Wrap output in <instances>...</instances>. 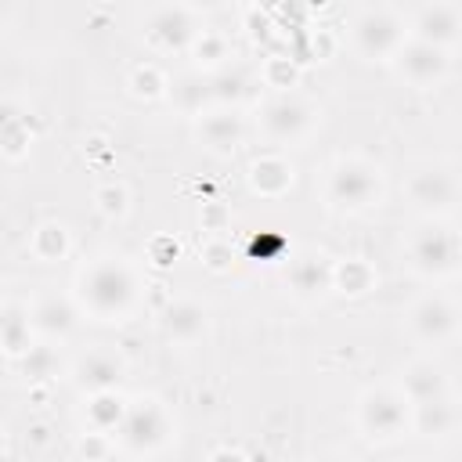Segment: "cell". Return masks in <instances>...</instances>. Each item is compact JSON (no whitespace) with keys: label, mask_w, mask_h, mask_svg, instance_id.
Segmentation results:
<instances>
[{"label":"cell","mask_w":462,"mask_h":462,"mask_svg":"<svg viewBox=\"0 0 462 462\" xmlns=\"http://www.w3.org/2000/svg\"><path fill=\"white\" fill-rule=\"evenodd\" d=\"M134 289H137L134 274L119 260L94 263L79 282V292H83V300L94 314H123L134 300Z\"/></svg>","instance_id":"6da1fadb"},{"label":"cell","mask_w":462,"mask_h":462,"mask_svg":"<svg viewBox=\"0 0 462 462\" xmlns=\"http://www.w3.org/2000/svg\"><path fill=\"white\" fill-rule=\"evenodd\" d=\"M328 195H332V202H339L346 209H361L379 195V170L361 159H346L332 170Z\"/></svg>","instance_id":"7a4b0ae2"},{"label":"cell","mask_w":462,"mask_h":462,"mask_svg":"<svg viewBox=\"0 0 462 462\" xmlns=\"http://www.w3.org/2000/svg\"><path fill=\"white\" fill-rule=\"evenodd\" d=\"M361 422L372 437H397L401 426H404V404L397 393L390 390H375V393H365L361 401Z\"/></svg>","instance_id":"3957f363"},{"label":"cell","mask_w":462,"mask_h":462,"mask_svg":"<svg viewBox=\"0 0 462 462\" xmlns=\"http://www.w3.org/2000/svg\"><path fill=\"white\" fill-rule=\"evenodd\" d=\"M354 36L365 54H390L401 40V25L390 11H365L354 25Z\"/></svg>","instance_id":"277c9868"},{"label":"cell","mask_w":462,"mask_h":462,"mask_svg":"<svg viewBox=\"0 0 462 462\" xmlns=\"http://www.w3.org/2000/svg\"><path fill=\"white\" fill-rule=\"evenodd\" d=\"M411 256L422 271H448L458 256V242L444 231V227H426L415 242H411Z\"/></svg>","instance_id":"5b68a950"},{"label":"cell","mask_w":462,"mask_h":462,"mask_svg":"<svg viewBox=\"0 0 462 462\" xmlns=\"http://www.w3.org/2000/svg\"><path fill=\"white\" fill-rule=\"evenodd\" d=\"M444 69H448V58L440 54V47H433V43H426V40H415V43H408V47L401 51V72H404L411 83H419V87L440 79Z\"/></svg>","instance_id":"8992f818"},{"label":"cell","mask_w":462,"mask_h":462,"mask_svg":"<svg viewBox=\"0 0 462 462\" xmlns=\"http://www.w3.org/2000/svg\"><path fill=\"white\" fill-rule=\"evenodd\" d=\"M119 430H123V440H126V444H134V448H152V444L162 440L166 422H162V411H159L152 401H144V404H137V408L126 411V419H123Z\"/></svg>","instance_id":"52a82bcc"},{"label":"cell","mask_w":462,"mask_h":462,"mask_svg":"<svg viewBox=\"0 0 462 462\" xmlns=\"http://www.w3.org/2000/svg\"><path fill=\"white\" fill-rule=\"evenodd\" d=\"M263 126H267L271 137L289 141L307 126V108L300 101H292V97H278V101H271L263 108Z\"/></svg>","instance_id":"ba28073f"},{"label":"cell","mask_w":462,"mask_h":462,"mask_svg":"<svg viewBox=\"0 0 462 462\" xmlns=\"http://www.w3.org/2000/svg\"><path fill=\"white\" fill-rule=\"evenodd\" d=\"M411 199H415L422 209H444V206H451V199H455V180H451L444 170H422V173L411 180Z\"/></svg>","instance_id":"9c48e42d"},{"label":"cell","mask_w":462,"mask_h":462,"mask_svg":"<svg viewBox=\"0 0 462 462\" xmlns=\"http://www.w3.org/2000/svg\"><path fill=\"white\" fill-rule=\"evenodd\" d=\"M411 325H415V332H419L422 339H444V336L451 332V325H455V314H451V307L440 303V300H422V303L411 310Z\"/></svg>","instance_id":"30bf717a"},{"label":"cell","mask_w":462,"mask_h":462,"mask_svg":"<svg viewBox=\"0 0 462 462\" xmlns=\"http://www.w3.org/2000/svg\"><path fill=\"white\" fill-rule=\"evenodd\" d=\"M458 29H462V22H458L455 7H422L419 11V36L433 47L444 43V40H455Z\"/></svg>","instance_id":"8fae6325"},{"label":"cell","mask_w":462,"mask_h":462,"mask_svg":"<svg viewBox=\"0 0 462 462\" xmlns=\"http://www.w3.org/2000/svg\"><path fill=\"white\" fill-rule=\"evenodd\" d=\"M162 325H166V332H170L173 339H184V343H188V339H195V336L206 328V314H202L199 303H170Z\"/></svg>","instance_id":"7c38bea8"},{"label":"cell","mask_w":462,"mask_h":462,"mask_svg":"<svg viewBox=\"0 0 462 462\" xmlns=\"http://www.w3.org/2000/svg\"><path fill=\"white\" fill-rule=\"evenodd\" d=\"M152 36L166 47H180L188 36H191V22L184 11H173V7H162L152 14Z\"/></svg>","instance_id":"4fadbf2b"},{"label":"cell","mask_w":462,"mask_h":462,"mask_svg":"<svg viewBox=\"0 0 462 462\" xmlns=\"http://www.w3.org/2000/svg\"><path fill=\"white\" fill-rule=\"evenodd\" d=\"M119 372H123V365H119L116 357H108V354H90V357L79 365V383L90 386V390H108V386L119 383Z\"/></svg>","instance_id":"5bb4252c"},{"label":"cell","mask_w":462,"mask_h":462,"mask_svg":"<svg viewBox=\"0 0 462 462\" xmlns=\"http://www.w3.org/2000/svg\"><path fill=\"white\" fill-rule=\"evenodd\" d=\"M404 383H408V393H411L415 404H426V401H440L444 397V383H440V372L433 365H411L408 375H404Z\"/></svg>","instance_id":"9a60e30c"},{"label":"cell","mask_w":462,"mask_h":462,"mask_svg":"<svg viewBox=\"0 0 462 462\" xmlns=\"http://www.w3.org/2000/svg\"><path fill=\"white\" fill-rule=\"evenodd\" d=\"M202 137H206V144H213L217 152H227V148L238 144V123H235L231 116H209V119L202 123Z\"/></svg>","instance_id":"2e32d148"},{"label":"cell","mask_w":462,"mask_h":462,"mask_svg":"<svg viewBox=\"0 0 462 462\" xmlns=\"http://www.w3.org/2000/svg\"><path fill=\"white\" fill-rule=\"evenodd\" d=\"M289 180H292V170H289L282 159H260V162L253 166V184H256L260 191H282Z\"/></svg>","instance_id":"e0dca14e"},{"label":"cell","mask_w":462,"mask_h":462,"mask_svg":"<svg viewBox=\"0 0 462 462\" xmlns=\"http://www.w3.org/2000/svg\"><path fill=\"white\" fill-rule=\"evenodd\" d=\"M36 325L47 332H65V328H72V307L61 300H47L36 307Z\"/></svg>","instance_id":"ac0fdd59"},{"label":"cell","mask_w":462,"mask_h":462,"mask_svg":"<svg viewBox=\"0 0 462 462\" xmlns=\"http://www.w3.org/2000/svg\"><path fill=\"white\" fill-rule=\"evenodd\" d=\"M419 408V430L422 433H444L451 426V408L448 401H426V404H415Z\"/></svg>","instance_id":"d6986e66"},{"label":"cell","mask_w":462,"mask_h":462,"mask_svg":"<svg viewBox=\"0 0 462 462\" xmlns=\"http://www.w3.org/2000/svg\"><path fill=\"white\" fill-rule=\"evenodd\" d=\"M328 282H332V271L321 267L318 260H303L300 267H292V285H296L300 292H314V289H321V285H328Z\"/></svg>","instance_id":"ffe728a7"},{"label":"cell","mask_w":462,"mask_h":462,"mask_svg":"<svg viewBox=\"0 0 462 462\" xmlns=\"http://www.w3.org/2000/svg\"><path fill=\"white\" fill-rule=\"evenodd\" d=\"M336 278H339L343 292H365L368 282H372V271H368L365 263H357V260H346V263L336 271Z\"/></svg>","instance_id":"44dd1931"},{"label":"cell","mask_w":462,"mask_h":462,"mask_svg":"<svg viewBox=\"0 0 462 462\" xmlns=\"http://www.w3.org/2000/svg\"><path fill=\"white\" fill-rule=\"evenodd\" d=\"M90 415H94V422H97V426H116V422L123 426V419H126V411H123L108 393H101V397L90 404Z\"/></svg>","instance_id":"7402d4cb"},{"label":"cell","mask_w":462,"mask_h":462,"mask_svg":"<svg viewBox=\"0 0 462 462\" xmlns=\"http://www.w3.org/2000/svg\"><path fill=\"white\" fill-rule=\"evenodd\" d=\"M47 365H51L47 350H32L29 354V375H47Z\"/></svg>","instance_id":"603a6c76"},{"label":"cell","mask_w":462,"mask_h":462,"mask_svg":"<svg viewBox=\"0 0 462 462\" xmlns=\"http://www.w3.org/2000/svg\"><path fill=\"white\" fill-rule=\"evenodd\" d=\"M101 199H105L101 206H105L108 213H119V209H123V191H119V188H105Z\"/></svg>","instance_id":"cb8c5ba5"},{"label":"cell","mask_w":462,"mask_h":462,"mask_svg":"<svg viewBox=\"0 0 462 462\" xmlns=\"http://www.w3.org/2000/svg\"><path fill=\"white\" fill-rule=\"evenodd\" d=\"M325 462H336V458H325Z\"/></svg>","instance_id":"d4e9b609"}]
</instances>
